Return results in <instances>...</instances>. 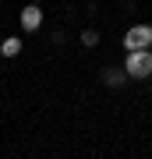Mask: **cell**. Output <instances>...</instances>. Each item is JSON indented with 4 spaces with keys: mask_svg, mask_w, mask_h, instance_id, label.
<instances>
[{
    "mask_svg": "<svg viewBox=\"0 0 152 159\" xmlns=\"http://www.w3.org/2000/svg\"><path fill=\"white\" fill-rule=\"evenodd\" d=\"M124 71L127 78H152V50H127L124 57Z\"/></svg>",
    "mask_w": 152,
    "mask_h": 159,
    "instance_id": "1",
    "label": "cell"
},
{
    "mask_svg": "<svg viewBox=\"0 0 152 159\" xmlns=\"http://www.w3.org/2000/svg\"><path fill=\"white\" fill-rule=\"evenodd\" d=\"M18 21H21V32H39L46 14H43V4H25L21 14H18Z\"/></svg>",
    "mask_w": 152,
    "mask_h": 159,
    "instance_id": "2",
    "label": "cell"
},
{
    "mask_svg": "<svg viewBox=\"0 0 152 159\" xmlns=\"http://www.w3.org/2000/svg\"><path fill=\"white\" fill-rule=\"evenodd\" d=\"M152 46V29L149 25H131L124 32V50H145Z\"/></svg>",
    "mask_w": 152,
    "mask_h": 159,
    "instance_id": "3",
    "label": "cell"
},
{
    "mask_svg": "<svg viewBox=\"0 0 152 159\" xmlns=\"http://www.w3.org/2000/svg\"><path fill=\"white\" fill-rule=\"evenodd\" d=\"M99 81H103L106 89H120V85L127 81V71H124V64H106V67L99 71Z\"/></svg>",
    "mask_w": 152,
    "mask_h": 159,
    "instance_id": "4",
    "label": "cell"
},
{
    "mask_svg": "<svg viewBox=\"0 0 152 159\" xmlns=\"http://www.w3.org/2000/svg\"><path fill=\"white\" fill-rule=\"evenodd\" d=\"M25 50V43H21V35H7V39H0V57H18V53Z\"/></svg>",
    "mask_w": 152,
    "mask_h": 159,
    "instance_id": "5",
    "label": "cell"
},
{
    "mask_svg": "<svg viewBox=\"0 0 152 159\" xmlns=\"http://www.w3.org/2000/svg\"><path fill=\"white\" fill-rule=\"evenodd\" d=\"M78 43L85 46V50H96V46H99V29H92V25H89V29H81Z\"/></svg>",
    "mask_w": 152,
    "mask_h": 159,
    "instance_id": "6",
    "label": "cell"
},
{
    "mask_svg": "<svg viewBox=\"0 0 152 159\" xmlns=\"http://www.w3.org/2000/svg\"><path fill=\"white\" fill-rule=\"evenodd\" d=\"M50 43L53 46H64V43H67V32H64V29H53L50 32Z\"/></svg>",
    "mask_w": 152,
    "mask_h": 159,
    "instance_id": "7",
    "label": "cell"
},
{
    "mask_svg": "<svg viewBox=\"0 0 152 159\" xmlns=\"http://www.w3.org/2000/svg\"><path fill=\"white\" fill-rule=\"evenodd\" d=\"M28 4H43V0H28Z\"/></svg>",
    "mask_w": 152,
    "mask_h": 159,
    "instance_id": "8",
    "label": "cell"
},
{
    "mask_svg": "<svg viewBox=\"0 0 152 159\" xmlns=\"http://www.w3.org/2000/svg\"><path fill=\"white\" fill-rule=\"evenodd\" d=\"M149 29H152V25H149Z\"/></svg>",
    "mask_w": 152,
    "mask_h": 159,
    "instance_id": "9",
    "label": "cell"
},
{
    "mask_svg": "<svg viewBox=\"0 0 152 159\" xmlns=\"http://www.w3.org/2000/svg\"><path fill=\"white\" fill-rule=\"evenodd\" d=\"M149 50H152V46H149Z\"/></svg>",
    "mask_w": 152,
    "mask_h": 159,
    "instance_id": "10",
    "label": "cell"
}]
</instances>
